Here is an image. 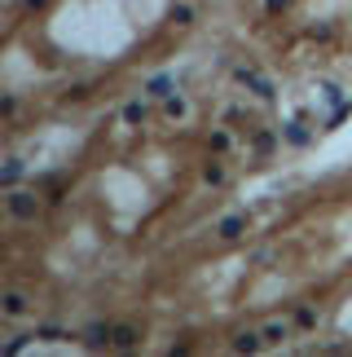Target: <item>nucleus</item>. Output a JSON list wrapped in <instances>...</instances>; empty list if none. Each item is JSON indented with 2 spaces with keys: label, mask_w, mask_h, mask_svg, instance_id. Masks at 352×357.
Segmentation results:
<instances>
[{
  "label": "nucleus",
  "mask_w": 352,
  "mask_h": 357,
  "mask_svg": "<svg viewBox=\"0 0 352 357\" xmlns=\"http://www.w3.org/2000/svg\"><path fill=\"white\" fill-rule=\"evenodd\" d=\"M35 208H40V203H35V195H26V190H13V195H9V212L22 216V221L35 216Z\"/></svg>",
  "instance_id": "obj_1"
},
{
  "label": "nucleus",
  "mask_w": 352,
  "mask_h": 357,
  "mask_svg": "<svg viewBox=\"0 0 352 357\" xmlns=\"http://www.w3.org/2000/svg\"><path fill=\"white\" fill-rule=\"evenodd\" d=\"M238 79H242V84H251V93H260V98H273V84H269L264 75L247 71V66H242V71H238Z\"/></svg>",
  "instance_id": "obj_2"
},
{
  "label": "nucleus",
  "mask_w": 352,
  "mask_h": 357,
  "mask_svg": "<svg viewBox=\"0 0 352 357\" xmlns=\"http://www.w3.org/2000/svg\"><path fill=\"white\" fill-rule=\"evenodd\" d=\"M137 340H141L137 326H115V331H111V344H115V349H132Z\"/></svg>",
  "instance_id": "obj_3"
},
{
  "label": "nucleus",
  "mask_w": 352,
  "mask_h": 357,
  "mask_svg": "<svg viewBox=\"0 0 352 357\" xmlns=\"http://www.w3.org/2000/svg\"><path fill=\"white\" fill-rule=\"evenodd\" d=\"M260 335H264V344H282V340L291 335V326H287V322H269Z\"/></svg>",
  "instance_id": "obj_4"
},
{
  "label": "nucleus",
  "mask_w": 352,
  "mask_h": 357,
  "mask_svg": "<svg viewBox=\"0 0 352 357\" xmlns=\"http://www.w3.org/2000/svg\"><path fill=\"white\" fill-rule=\"evenodd\" d=\"M242 229H247V216H225V221H221V238H238Z\"/></svg>",
  "instance_id": "obj_5"
},
{
  "label": "nucleus",
  "mask_w": 352,
  "mask_h": 357,
  "mask_svg": "<svg viewBox=\"0 0 352 357\" xmlns=\"http://www.w3.org/2000/svg\"><path fill=\"white\" fill-rule=\"evenodd\" d=\"M260 344H264V335H255V331H242V335L234 340V349H238V353H255Z\"/></svg>",
  "instance_id": "obj_6"
},
{
  "label": "nucleus",
  "mask_w": 352,
  "mask_h": 357,
  "mask_svg": "<svg viewBox=\"0 0 352 357\" xmlns=\"http://www.w3.org/2000/svg\"><path fill=\"white\" fill-rule=\"evenodd\" d=\"M145 93H150V98H172V79L168 75H154L150 84H145Z\"/></svg>",
  "instance_id": "obj_7"
},
{
  "label": "nucleus",
  "mask_w": 352,
  "mask_h": 357,
  "mask_svg": "<svg viewBox=\"0 0 352 357\" xmlns=\"http://www.w3.org/2000/svg\"><path fill=\"white\" fill-rule=\"evenodd\" d=\"M5 313H9V318H18V313H26V296L9 291V296H5Z\"/></svg>",
  "instance_id": "obj_8"
},
{
  "label": "nucleus",
  "mask_w": 352,
  "mask_h": 357,
  "mask_svg": "<svg viewBox=\"0 0 352 357\" xmlns=\"http://www.w3.org/2000/svg\"><path fill=\"white\" fill-rule=\"evenodd\" d=\"M106 340H111V331L106 326H88V335H84V344H93V349H102Z\"/></svg>",
  "instance_id": "obj_9"
},
{
  "label": "nucleus",
  "mask_w": 352,
  "mask_h": 357,
  "mask_svg": "<svg viewBox=\"0 0 352 357\" xmlns=\"http://www.w3.org/2000/svg\"><path fill=\"white\" fill-rule=\"evenodd\" d=\"M124 119H128V123H145V106H141V102H128V106H124Z\"/></svg>",
  "instance_id": "obj_10"
},
{
  "label": "nucleus",
  "mask_w": 352,
  "mask_h": 357,
  "mask_svg": "<svg viewBox=\"0 0 352 357\" xmlns=\"http://www.w3.org/2000/svg\"><path fill=\"white\" fill-rule=\"evenodd\" d=\"M18 176H22V163H18V159H9V163H5V172H0V181H5V185H13Z\"/></svg>",
  "instance_id": "obj_11"
},
{
  "label": "nucleus",
  "mask_w": 352,
  "mask_h": 357,
  "mask_svg": "<svg viewBox=\"0 0 352 357\" xmlns=\"http://www.w3.org/2000/svg\"><path fill=\"white\" fill-rule=\"evenodd\" d=\"M172 18L181 22V26H189V22H194V9H189V5H176V9H172Z\"/></svg>",
  "instance_id": "obj_12"
},
{
  "label": "nucleus",
  "mask_w": 352,
  "mask_h": 357,
  "mask_svg": "<svg viewBox=\"0 0 352 357\" xmlns=\"http://www.w3.org/2000/svg\"><path fill=\"white\" fill-rule=\"evenodd\" d=\"M287 137H291V142H295V146H304V142H308V132L300 128V123H291V128H287Z\"/></svg>",
  "instance_id": "obj_13"
},
{
  "label": "nucleus",
  "mask_w": 352,
  "mask_h": 357,
  "mask_svg": "<svg viewBox=\"0 0 352 357\" xmlns=\"http://www.w3.org/2000/svg\"><path fill=\"white\" fill-rule=\"evenodd\" d=\"M35 335H45V340H66V331H58V326H40Z\"/></svg>",
  "instance_id": "obj_14"
},
{
  "label": "nucleus",
  "mask_w": 352,
  "mask_h": 357,
  "mask_svg": "<svg viewBox=\"0 0 352 357\" xmlns=\"http://www.w3.org/2000/svg\"><path fill=\"white\" fill-rule=\"evenodd\" d=\"M168 115H185V102L181 98H168Z\"/></svg>",
  "instance_id": "obj_15"
},
{
  "label": "nucleus",
  "mask_w": 352,
  "mask_h": 357,
  "mask_svg": "<svg viewBox=\"0 0 352 357\" xmlns=\"http://www.w3.org/2000/svg\"><path fill=\"white\" fill-rule=\"evenodd\" d=\"M264 9L269 13H282V9H287V0H264Z\"/></svg>",
  "instance_id": "obj_16"
}]
</instances>
